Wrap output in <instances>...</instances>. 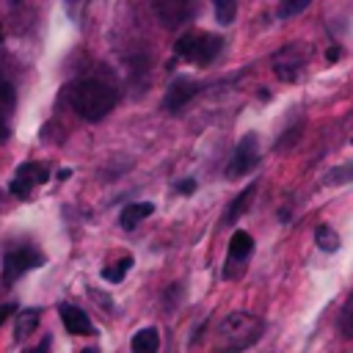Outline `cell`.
<instances>
[{"label":"cell","mask_w":353,"mask_h":353,"mask_svg":"<svg viewBox=\"0 0 353 353\" xmlns=\"http://www.w3.org/2000/svg\"><path fill=\"white\" fill-rule=\"evenodd\" d=\"M119 102V94L110 83L102 80H80L72 91H69V105L72 110L85 119V121H99L105 119Z\"/></svg>","instance_id":"1"},{"label":"cell","mask_w":353,"mask_h":353,"mask_svg":"<svg viewBox=\"0 0 353 353\" xmlns=\"http://www.w3.org/2000/svg\"><path fill=\"white\" fill-rule=\"evenodd\" d=\"M323 182H325V185H350V182H353V160H350V163H342V165H336V168H331Z\"/></svg>","instance_id":"18"},{"label":"cell","mask_w":353,"mask_h":353,"mask_svg":"<svg viewBox=\"0 0 353 353\" xmlns=\"http://www.w3.org/2000/svg\"><path fill=\"white\" fill-rule=\"evenodd\" d=\"M339 55H342V50H339V47H328V50H325V58H328V61H336Z\"/></svg>","instance_id":"25"},{"label":"cell","mask_w":353,"mask_h":353,"mask_svg":"<svg viewBox=\"0 0 353 353\" xmlns=\"http://www.w3.org/2000/svg\"><path fill=\"white\" fill-rule=\"evenodd\" d=\"M8 113H11V108L0 102V143L8 141Z\"/></svg>","instance_id":"22"},{"label":"cell","mask_w":353,"mask_h":353,"mask_svg":"<svg viewBox=\"0 0 353 353\" xmlns=\"http://www.w3.org/2000/svg\"><path fill=\"white\" fill-rule=\"evenodd\" d=\"M254 251V237L248 232H234L232 234V243H229V259H245L248 254Z\"/></svg>","instance_id":"13"},{"label":"cell","mask_w":353,"mask_h":353,"mask_svg":"<svg viewBox=\"0 0 353 353\" xmlns=\"http://www.w3.org/2000/svg\"><path fill=\"white\" fill-rule=\"evenodd\" d=\"M176 190L188 196V193H193V190H196V182H193V179H185V182H179V185H176Z\"/></svg>","instance_id":"24"},{"label":"cell","mask_w":353,"mask_h":353,"mask_svg":"<svg viewBox=\"0 0 353 353\" xmlns=\"http://www.w3.org/2000/svg\"><path fill=\"white\" fill-rule=\"evenodd\" d=\"M212 8H215V19L221 25H232L237 17V0H212Z\"/></svg>","instance_id":"19"},{"label":"cell","mask_w":353,"mask_h":353,"mask_svg":"<svg viewBox=\"0 0 353 353\" xmlns=\"http://www.w3.org/2000/svg\"><path fill=\"white\" fill-rule=\"evenodd\" d=\"M11 3H19V0H11Z\"/></svg>","instance_id":"27"},{"label":"cell","mask_w":353,"mask_h":353,"mask_svg":"<svg viewBox=\"0 0 353 353\" xmlns=\"http://www.w3.org/2000/svg\"><path fill=\"white\" fill-rule=\"evenodd\" d=\"M0 41H3V28H0Z\"/></svg>","instance_id":"26"},{"label":"cell","mask_w":353,"mask_h":353,"mask_svg":"<svg viewBox=\"0 0 353 353\" xmlns=\"http://www.w3.org/2000/svg\"><path fill=\"white\" fill-rule=\"evenodd\" d=\"M39 325V309H22L17 317V339H25Z\"/></svg>","instance_id":"17"},{"label":"cell","mask_w":353,"mask_h":353,"mask_svg":"<svg viewBox=\"0 0 353 353\" xmlns=\"http://www.w3.org/2000/svg\"><path fill=\"white\" fill-rule=\"evenodd\" d=\"M154 212V204H149V201H135V204H127V207H121V212H119V223L124 226V229H135L143 218H149Z\"/></svg>","instance_id":"11"},{"label":"cell","mask_w":353,"mask_h":353,"mask_svg":"<svg viewBox=\"0 0 353 353\" xmlns=\"http://www.w3.org/2000/svg\"><path fill=\"white\" fill-rule=\"evenodd\" d=\"M309 3H312V0H279L276 17H279V19H292V17H298L301 11H306Z\"/></svg>","instance_id":"20"},{"label":"cell","mask_w":353,"mask_h":353,"mask_svg":"<svg viewBox=\"0 0 353 353\" xmlns=\"http://www.w3.org/2000/svg\"><path fill=\"white\" fill-rule=\"evenodd\" d=\"M276 66V74L281 77V80H295L298 74H301V66H303V55L298 58V44H287L279 55H276V61H273Z\"/></svg>","instance_id":"9"},{"label":"cell","mask_w":353,"mask_h":353,"mask_svg":"<svg viewBox=\"0 0 353 353\" xmlns=\"http://www.w3.org/2000/svg\"><path fill=\"white\" fill-rule=\"evenodd\" d=\"M254 193H256V182H254V185H248V188H245V190H243V193H240V196H237V199H234V201L229 204V210H226L223 221H226V223L237 221V218H240V215L245 212V207L251 204V196H254Z\"/></svg>","instance_id":"14"},{"label":"cell","mask_w":353,"mask_h":353,"mask_svg":"<svg viewBox=\"0 0 353 353\" xmlns=\"http://www.w3.org/2000/svg\"><path fill=\"white\" fill-rule=\"evenodd\" d=\"M154 14L163 28H179L193 14V0H154Z\"/></svg>","instance_id":"7"},{"label":"cell","mask_w":353,"mask_h":353,"mask_svg":"<svg viewBox=\"0 0 353 353\" xmlns=\"http://www.w3.org/2000/svg\"><path fill=\"white\" fill-rule=\"evenodd\" d=\"M350 143H353V141H350Z\"/></svg>","instance_id":"28"},{"label":"cell","mask_w":353,"mask_h":353,"mask_svg":"<svg viewBox=\"0 0 353 353\" xmlns=\"http://www.w3.org/2000/svg\"><path fill=\"white\" fill-rule=\"evenodd\" d=\"M221 47H223V39H221V36L204 33V30H188V33H182V36L176 39L174 52H176L182 61H188V63L207 66L210 61L218 58Z\"/></svg>","instance_id":"3"},{"label":"cell","mask_w":353,"mask_h":353,"mask_svg":"<svg viewBox=\"0 0 353 353\" xmlns=\"http://www.w3.org/2000/svg\"><path fill=\"white\" fill-rule=\"evenodd\" d=\"M256 163H259V138L254 132H248V135H243L237 141V146H234V152H232V157L226 163V176L237 179V176L248 174Z\"/></svg>","instance_id":"4"},{"label":"cell","mask_w":353,"mask_h":353,"mask_svg":"<svg viewBox=\"0 0 353 353\" xmlns=\"http://www.w3.org/2000/svg\"><path fill=\"white\" fill-rule=\"evenodd\" d=\"M130 268H132V256H121L119 262H113L110 268H105V270H102V279H105V281H110V284H121V281H124V276L130 273Z\"/></svg>","instance_id":"16"},{"label":"cell","mask_w":353,"mask_h":353,"mask_svg":"<svg viewBox=\"0 0 353 353\" xmlns=\"http://www.w3.org/2000/svg\"><path fill=\"white\" fill-rule=\"evenodd\" d=\"M314 243H317L320 251L334 254V251L339 248V234H336L331 226H317V229H314Z\"/></svg>","instance_id":"15"},{"label":"cell","mask_w":353,"mask_h":353,"mask_svg":"<svg viewBox=\"0 0 353 353\" xmlns=\"http://www.w3.org/2000/svg\"><path fill=\"white\" fill-rule=\"evenodd\" d=\"M47 179H50V171H47L44 163H22L17 168V174H14V179H11L8 190L17 199H28L30 190H33V185H44Z\"/></svg>","instance_id":"6"},{"label":"cell","mask_w":353,"mask_h":353,"mask_svg":"<svg viewBox=\"0 0 353 353\" xmlns=\"http://www.w3.org/2000/svg\"><path fill=\"white\" fill-rule=\"evenodd\" d=\"M61 320H63V328L74 336H91L94 334V325L88 320V314L77 306H69V303H61Z\"/></svg>","instance_id":"10"},{"label":"cell","mask_w":353,"mask_h":353,"mask_svg":"<svg viewBox=\"0 0 353 353\" xmlns=\"http://www.w3.org/2000/svg\"><path fill=\"white\" fill-rule=\"evenodd\" d=\"M259 336H262V323H259V317L245 314V312H234V314L223 317V323L218 325L221 347H229V350L251 347Z\"/></svg>","instance_id":"2"},{"label":"cell","mask_w":353,"mask_h":353,"mask_svg":"<svg viewBox=\"0 0 353 353\" xmlns=\"http://www.w3.org/2000/svg\"><path fill=\"white\" fill-rule=\"evenodd\" d=\"M339 328L347 334V336H353V295L345 301V306H342V314H339Z\"/></svg>","instance_id":"21"},{"label":"cell","mask_w":353,"mask_h":353,"mask_svg":"<svg viewBox=\"0 0 353 353\" xmlns=\"http://www.w3.org/2000/svg\"><path fill=\"white\" fill-rule=\"evenodd\" d=\"M14 309H17L14 303H3V306H0V325H3V323H6L11 314H14Z\"/></svg>","instance_id":"23"},{"label":"cell","mask_w":353,"mask_h":353,"mask_svg":"<svg viewBox=\"0 0 353 353\" xmlns=\"http://www.w3.org/2000/svg\"><path fill=\"white\" fill-rule=\"evenodd\" d=\"M44 265V256L36 251V248H28V245H19L14 251L6 254L3 259V281H17L22 273L33 270V268H41Z\"/></svg>","instance_id":"5"},{"label":"cell","mask_w":353,"mask_h":353,"mask_svg":"<svg viewBox=\"0 0 353 353\" xmlns=\"http://www.w3.org/2000/svg\"><path fill=\"white\" fill-rule=\"evenodd\" d=\"M130 347L135 350V353H154L157 347H160V334H157V328H141V331H135V336H132V342H130Z\"/></svg>","instance_id":"12"},{"label":"cell","mask_w":353,"mask_h":353,"mask_svg":"<svg viewBox=\"0 0 353 353\" xmlns=\"http://www.w3.org/2000/svg\"><path fill=\"white\" fill-rule=\"evenodd\" d=\"M196 94H199V83H196L193 77H176V80L165 88L163 108H165L168 113H179Z\"/></svg>","instance_id":"8"}]
</instances>
